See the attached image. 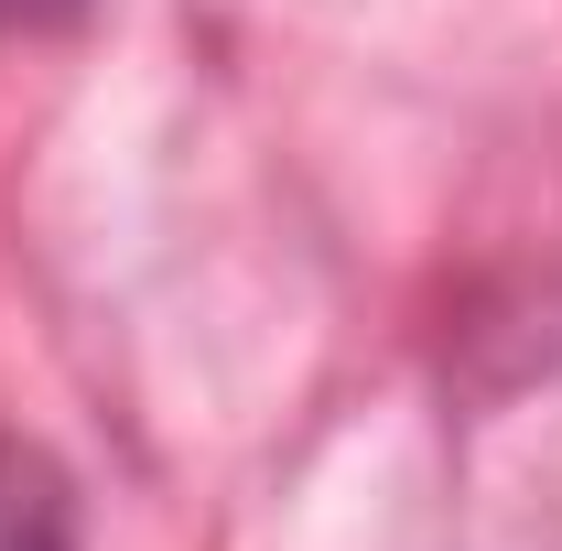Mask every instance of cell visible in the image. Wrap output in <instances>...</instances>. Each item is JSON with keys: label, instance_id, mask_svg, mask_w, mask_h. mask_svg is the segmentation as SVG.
Masks as SVG:
<instances>
[{"label": "cell", "instance_id": "6da1fadb", "mask_svg": "<svg viewBox=\"0 0 562 551\" xmlns=\"http://www.w3.org/2000/svg\"><path fill=\"white\" fill-rule=\"evenodd\" d=\"M0 551H66V486L11 432H0Z\"/></svg>", "mask_w": 562, "mask_h": 551}, {"label": "cell", "instance_id": "7a4b0ae2", "mask_svg": "<svg viewBox=\"0 0 562 551\" xmlns=\"http://www.w3.org/2000/svg\"><path fill=\"white\" fill-rule=\"evenodd\" d=\"M98 0H0V33H76Z\"/></svg>", "mask_w": 562, "mask_h": 551}]
</instances>
